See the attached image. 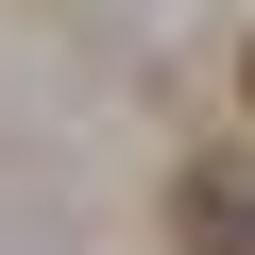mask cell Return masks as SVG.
Here are the masks:
<instances>
[{
    "label": "cell",
    "mask_w": 255,
    "mask_h": 255,
    "mask_svg": "<svg viewBox=\"0 0 255 255\" xmlns=\"http://www.w3.org/2000/svg\"><path fill=\"white\" fill-rule=\"evenodd\" d=\"M238 85H255V68H238Z\"/></svg>",
    "instance_id": "2"
},
{
    "label": "cell",
    "mask_w": 255,
    "mask_h": 255,
    "mask_svg": "<svg viewBox=\"0 0 255 255\" xmlns=\"http://www.w3.org/2000/svg\"><path fill=\"white\" fill-rule=\"evenodd\" d=\"M170 255H255V170H238V153H204V170L170 187Z\"/></svg>",
    "instance_id": "1"
}]
</instances>
